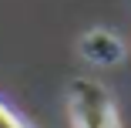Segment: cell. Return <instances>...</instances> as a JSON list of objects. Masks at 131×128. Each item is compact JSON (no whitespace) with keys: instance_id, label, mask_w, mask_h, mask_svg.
Here are the masks:
<instances>
[{"instance_id":"1","label":"cell","mask_w":131,"mask_h":128,"mask_svg":"<svg viewBox=\"0 0 131 128\" xmlns=\"http://www.w3.org/2000/svg\"><path fill=\"white\" fill-rule=\"evenodd\" d=\"M67 108L74 128H121L114 101L101 81L91 78H74L67 88Z\"/></svg>"},{"instance_id":"2","label":"cell","mask_w":131,"mask_h":128,"mask_svg":"<svg viewBox=\"0 0 131 128\" xmlns=\"http://www.w3.org/2000/svg\"><path fill=\"white\" fill-rule=\"evenodd\" d=\"M77 51H81V57L88 64H97V67H114L124 61V41L108 27L84 31L81 41H77Z\"/></svg>"},{"instance_id":"3","label":"cell","mask_w":131,"mask_h":128,"mask_svg":"<svg viewBox=\"0 0 131 128\" xmlns=\"http://www.w3.org/2000/svg\"><path fill=\"white\" fill-rule=\"evenodd\" d=\"M0 128H30V125L24 121L20 115H14V111L4 105V101H0Z\"/></svg>"}]
</instances>
